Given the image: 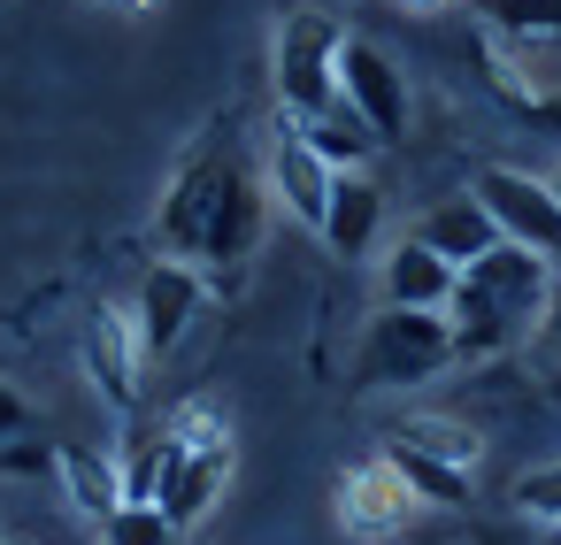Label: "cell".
I'll return each mask as SVG.
<instances>
[{
    "label": "cell",
    "mask_w": 561,
    "mask_h": 545,
    "mask_svg": "<svg viewBox=\"0 0 561 545\" xmlns=\"http://www.w3.org/2000/svg\"><path fill=\"white\" fill-rule=\"evenodd\" d=\"M154 231H162L170 262H193V269H247V262L262 254L270 185H262V170L247 162V147H239L231 124H208V131L185 147V162H178L170 185H162Z\"/></svg>",
    "instance_id": "1"
},
{
    "label": "cell",
    "mask_w": 561,
    "mask_h": 545,
    "mask_svg": "<svg viewBox=\"0 0 561 545\" xmlns=\"http://www.w3.org/2000/svg\"><path fill=\"white\" fill-rule=\"evenodd\" d=\"M546 315H553V262L500 239L484 262L461 269V292H454V308H446V323H454V361H492V353H507L515 338H530Z\"/></svg>",
    "instance_id": "2"
},
{
    "label": "cell",
    "mask_w": 561,
    "mask_h": 545,
    "mask_svg": "<svg viewBox=\"0 0 561 545\" xmlns=\"http://www.w3.org/2000/svg\"><path fill=\"white\" fill-rule=\"evenodd\" d=\"M231 476H239V430H231V415H224L216 399H185V407L170 415L162 445H154V484H147V499L193 537V530L216 514V499L231 491Z\"/></svg>",
    "instance_id": "3"
},
{
    "label": "cell",
    "mask_w": 561,
    "mask_h": 545,
    "mask_svg": "<svg viewBox=\"0 0 561 545\" xmlns=\"http://www.w3.org/2000/svg\"><path fill=\"white\" fill-rule=\"evenodd\" d=\"M339 55H346V24L323 9V0H293L277 16V39H270V85H277V108L293 124H316V116H339Z\"/></svg>",
    "instance_id": "4"
},
{
    "label": "cell",
    "mask_w": 561,
    "mask_h": 545,
    "mask_svg": "<svg viewBox=\"0 0 561 545\" xmlns=\"http://www.w3.org/2000/svg\"><path fill=\"white\" fill-rule=\"evenodd\" d=\"M454 361V323L423 308H377L354 338V384L362 392H408L431 384Z\"/></svg>",
    "instance_id": "5"
},
{
    "label": "cell",
    "mask_w": 561,
    "mask_h": 545,
    "mask_svg": "<svg viewBox=\"0 0 561 545\" xmlns=\"http://www.w3.org/2000/svg\"><path fill=\"white\" fill-rule=\"evenodd\" d=\"M331 514H339V530L354 545H392V537H408L423 522V499L408 491V476L385 453H369V461H346L331 476Z\"/></svg>",
    "instance_id": "6"
},
{
    "label": "cell",
    "mask_w": 561,
    "mask_h": 545,
    "mask_svg": "<svg viewBox=\"0 0 561 545\" xmlns=\"http://www.w3.org/2000/svg\"><path fill=\"white\" fill-rule=\"evenodd\" d=\"M469 193L484 200V216H492V231H500L507 246H530V254L561 262V200H553V185H546V177L507 170V162H484Z\"/></svg>",
    "instance_id": "7"
},
{
    "label": "cell",
    "mask_w": 561,
    "mask_h": 545,
    "mask_svg": "<svg viewBox=\"0 0 561 545\" xmlns=\"http://www.w3.org/2000/svg\"><path fill=\"white\" fill-rule=\"evenodd\" d=\"M339 101H346V116L377 147H392L408 131V78H400V62L377 39H346V55H339Z\"/></svg>",
    "instance_id": "8"
},
{
    "label": "cell",
    "mask_w": 561,
    "mask_h": 545,
    "mask_svg": "<svg viewBox=\"0 0 561 545\" xmlns=\"http://www.w3.org/2000/svg\"><path fill=\"white\" fill-rule=\"evenodd\" d=\"M262 185H270V200H277L300 231H323V208H331L339 170H331L293 124H277V131H270V154H262Z\"/></svg>",
    "instance_id": "9"
},
{
    "label": "cell",
    "mask_w": 561,
    "mask_h": 545,
    "mask_svg": "<svg viewBox=\"0 0 561 545\" xmlns=\"http://www.w3.org/2000/svg\"><path fill=\"white\" fill-rule=\"evenodd\" d=\"M193 315H201V269H193V262H154V269L139 277V292H131L139 353H147V361L178 353V338L193 331Z\"/></svg>",
    "instance_id": "10"
},
{
    "label": "cell",
    "mask_w": 561,
    "mask_h": 545,
    "mask_svg": "<svg viewBox=\"0 0 561 545\" xmlns=\"http://www.w3.org/2000/svg\"><path fill=\"white\" fill-rule=\"evenodd\" d=\"M139 331H131V308H116V300H101L93 315H85V376L101 384V399H116V407H139Z\"/></svg>",
    "instance_id": "11"
},
{
    "label": "cell",
    "mask_w": 561,
    "mask_h": 545,
    "mask_svg": "<svg viewBox=\"0 0 561 545\" xmlns=\"http://www.w3.org/2000/svg\"><path fill=\"white\" fill-rule=\"evenodd\" d=\"M377 231H385V185L377 177H362V170H339V185H331V208H323V246L339 254V262H362L369 246H377Z\"/></svg>",
    "instance_id": "12"
},
{
    "label": "cell",
    "mask_w": 561,
    "mask_h": 545,
    "mask_svg": "<svg viewBox=\"0 0 561 545\" xmlns=\"http://www.w3.org/2000/svg\"><path fill=\"white\" fill-rule=\"evenodd\" d=\"M454 292H461V269H454V262H438L415 231L385 254V308H423V315H446V308H454Z\"/></svg>",
    "instance_id": "13"
},
{
    "label": "cell",
    "mask_w": 561,
    "mask_h": 545,
    "mask_svg": "<svg viewBox=\"0 0 561 545\" xmlns=\"http://www.w3.org/2000/svg\"><path fill=\"white\" fill-rule=\"evenodd\" d=\"M415 239H423L438 262H454V269H469V262H484V254L500 246V231H492V216H484V200H477V193L438 200V208L415 223Z\"/></svg>",
    "instance_id": "14"
},
{
    "label": "cell",
    "mask_w": 561,
    "mask_h": 545,
    "mask_svg": "<svg viewBox=\"0 0 561 545\" xmlns=\"http://www.w3.org/2000/svg\"><path fill=\"white\" fill-rule=\"evenodd\" d=\"M55 476H62L70 507H78L93 530H108V514L131 499V491H124V476H116V461H108V453H93V445H62V453H55Z\"/></svg>",
    "instance_id": "15"
},
{
    "label": "cell",
    "mask_w": 561,
    "mask_h": 545,
    "mask_svg": "<svg viewBox=\"0 0 561 545\" xmlns=\"http://www.w3.org/2000/svg\"><path fill=\"white\" fill-rule=\"evenodd\" d=\"M492 70L500 93L523 108H561V47H500L492 39Z\"/></svg>",
    "instance_id": "16"
},
{
    "label": "cell",
    "mask_w": 561,
    "mask_h": 545,
    "mask_svg": "<svg viewBox=\"0 0 561 545\" xmlns=\"http://www.w3.org/2000/svg\"><path fill=\"white\" fill-rule=\"evenodd\" d=\"M377 453H385V461L408 476V491H415L423 507H446V514H454V507H469V491H477V476H469V468L431 461V453H415V445H400V438H385Z\"/></svg>",
    "instance_id": "17"
},
{
    "label": "cell",
    "mask_w": 561,
    "mask_h": 545,
    "mask_svg": "<svg viewBox=\"0 0 561 545\" xmlns=\"http://www.w3.org/2000/svg\"><path fill=\"white\" fill-rule=\"evenodd\" d=\"M500 47H561V0H477Z\"/></svg>",
    "instance_id": "18"
},
{
    "label": "cell",
    "mask_w": 561,
    "mask_h": 545,
    "mask_svg": "<svg viewBox=\"0 0 561 545\" xmlns=\"http://www.w3.org/2000/svg\"><path fill=\"white\" fill-rule=\"evenodd\" d=\"M385 438H400V445H415V453H431V461H454V468H469V476H477V461H484V438H477L469 422H454V415H408V422H392Z\"/></svg>",
    "instance_id": "19"
},
{
    "label": "cell",
    "mask_w": 561,
    "mask_h": 545,
    "mask_svg": "<svg viewBox=\"0 0 561 545\" xmlns=\"http://www.w3.org/2000/svg\"><path fill=\"white\" fill-rule=\"evenodd\" d=\"M285 124H293V116H285ZM293 131H300V139H308V147H316L331 170H362V154L377 147V139H369V131L346 116V108H339V116H316V124H293Z\"/></svg>",
    "instance_id": "20"
},
{
    "label": "cell",
    "mask_w": 561,
    "mask_h": 545,
    "mask_svg": "<svg viewBox=\"0 0 561 545\" xmlns=\"http://www.w3.org/2000/svg\"><path fill=\"white\" fill-rule=\"evenodd\" d=\"M101 545H185V530H178V522H170L154 499H124V507L108 514Z\"/></svg>",
    "instance_id": "21"
},
{
    "label": "cell",
    "mask_w": 561,
    "mask_h": 545,
    "mask_svg": "<svg viewBox=\"0 0 561 545\" xmlns=\"http://www.w3.org/2000/svg\"><path fill=\"white\" fill-rule=\"evenodd\" d=\"M507 507H515L523 522H546V530H561V461H538V468H523V476L507 484Z\"/></svg>",
    "instance_id": "22"
},
{
    "label": "cell",
    "mask_w": 561,
    "mask_h": 545,
    "mask_svg": "<svg viewBox=\"0 0 561 545\" xmlns=\"http://www.w3.org/2000/svg\"><path fill=\"white\" fill-rule=\"evenodd\" d=\"M24 422H32V399H24L16 384H0V445H9V438H16Z\"/></svg>",
    "instance_id": "23"
},
{
    "label": "cell",
    "mask_w": 561,
    "mask_h": 545,
    "mask_svg": "<svg viewBox=\"0 0 561 545\" xmlns=\"http://www.w3.org/2000/svg\"><path fill=\"white\" fill-rule=\"evenodd\" d=\"M400 9H446V0H400Z\"/></svg>",
    "instance_id": "24"
},
{
    "label": "cell",
    "mask_w": 561,
    "mask_h": 545,
    "mask_svg": "<svg viewBox=\"0 0 561 545\" xmlns=\"http://www.w3.org/2000/svg\"><path fill=\"white\" fill-rule=\"evenodd\" d=\"M553 353H561V308H553Z\"/></svg>",
    "instance_id": "25"
},
{
    "label": "cell",
    "mask_w": 561,
    "mask_h": 545,
    "mask_svg": "<svg viewBox=\"0 0 561 545\" xmlns=\"http://www.w3.org/2000/svg\"><path fill=\"white\" fill-rule=\"evenodd\" d=\"M108 9H147V0H108Z\"/></svg>",
    "instance_id": "26"
},
{
    "label": "cell",
    "mask_w": 561,
    "mask_h": 545,
    "mask_svg": "<svg viewBox=\"0 0 561 545\" xmlns=\"http://www.w3.org/2000/svg\"><path fill=\"white\" fill-rule=\"evenodd\" d=\"M546 185H553V200H561V170H553V177H546Z\"/></svg>",
    "instance_id": "27"
},
{
    "label": "cell",
    "mask_w": 561,
    "mask_h": 545,
    "mask_svg": "<svg viewBox=\"0 0 561 545\" xmlns=\"http://www.w3.org/2000/svg\"><path fill=\"white\" fill-rule=\"evenodd\" d=\"M484 545H507V537H484Z\"/></svg>",
    "instance_id": "28"
},
{
    "label": "cell",
    "mask_w": 561,
    "mask_h": 545,
    "mask_svg": "<svg viewBox=\"0 0 561 545\" xmlns=\"http://www.w3.org/2000/svg\"><path fill=\"white\" fill-rule=\"evenodd\" d=\"M553 545H561V530H553Z\"/></svg>",
    "instance_id": "29"
}]
</instances>
